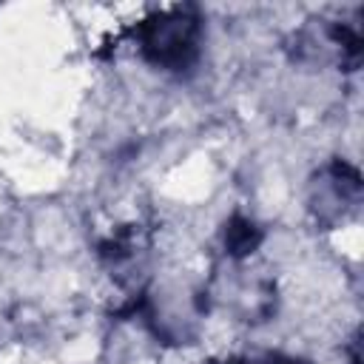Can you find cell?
<instances>
[{
	"label": "cell",
	"mask_w": 364,
	"mask_h": 364,
	"mask_svg": "<svg viewBox=\"0 0 364 364\" xmlns=\"http://www.w3.org/2000/svg\"><path fill=\"white\" fill-rule=\"evenodd\" d=\"M199 17L193 9H171L139 26V48L148 63L182 71L196 60L199 51Z\"/></svg>",
	"instance_id": "obj_1"
},
{
	"label": "cell",
	"mask_w": 364,
	"mask_h": 364,
	"mask_svg": "<svg viewBox=\"0 0 364 364\" xmlns=\"http://www.w3.org/2000/svg\"><path fill=\"white\" fill-rule=\"evenodd\" d=\"M259 242H262V233H259V228L250 219L233 216L228 222V228H225V247H228L230 256H247V253H253V247Z\"/></svg>",
	"instance_id": "obj_2"
}]
</instances>
